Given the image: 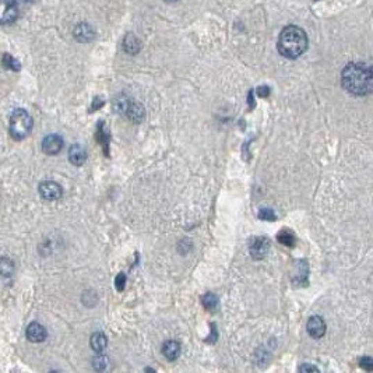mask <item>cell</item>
I'll return each instance as SVG.
<instances>
[{
	"label": "cell",
	"mask_w": 373,
	"mask_h": 373,
	"mask_svg": "<svg viewBox=\"0 0 373 373\" xmlns=\"http://www.w3.org/2000/svg\"><path fill=\"white\" fill-rule=\"evenodd\" d=\"M342 86L354 95H368L373 87L372 69L366 63H348L341 74Z\"/></svg>",
	"instance_id": "obj_1"
},
{
	"label": "cell",
	"mask_w": 373,
	"mask_h": 373,
	"mask_svg": "<svg viewBox=\"0 0 373 373\" xmlns=\"http://www.w3.org/2000/svg\"><path fill=\"white\" fill-rule=\"evenodd\" d=\"M308 48V36L302 28L289 26L284 28L278 38V51L288 59L299 58Z\"/></svg>",
	"instance_id": "obj_2"
},
{
	"label": "cell",
	"mask_w": 373,
	"mask_h": 373,
	"mask_svg": "<svg viewBox=\"0 0 373 373\" xmlns=\"http://www.w3.org/2000/svg\"><path fill=\"white\" fill-rule=\"evenodd\" d=\"M32 118L26 109H14L10 116V134L14 140H23L32 130Z\"/></svg>",
	"instance_id": "obj_3"
},
{
	"label": "cell",
	"mask_w": 373,
	"mask_h": 373,
	"mask_svg": "<svg viewBox=\"0 0 373 373\" xmlns=\"http://www.w3.org/2000/svg\"><path fill=\"white\" fill-rule=\"evenodd\" d=\"M118 111L123 115H126V118H129L130 121L133 122H141L144 119V108L143 105L134 102L130 98H126V96H121L118 98L116 101V105Z\"/></svg>",
	"instance_id": "obj_4"
},
{
	"label": "cell",
	"mask_w": 373,
	"mask_h": 373,
	"mask_svg": "<svg viewBox=\"0 0 373 373\" xmlns=\"http://www.w3.org/2000/svg\"><path fill=\"white\" fill-rule=\"evenodd\" d=\"M18 17V6L16 0H0V24L6 26L14 23Z\"/></svg>",
	"instance_id": "obj_5"
},
{
	"label": "cell",
	"mask_w": 373,
	"mask_h": 373,
	"mask_svg": "<svg viewBox=\"0 0 373 373\" xmlns=\"http://www.w3.org/2000/svg\"><path fill=\"white\" fill-rule=\"evenodd\" d=\"M38 191L41 194V197L48 201H55L59 200L63 194V189L59 183L53 182V181H45L39 185Z\"/></svg>",
	"instance_id": "obj_6"
},
{
	"label": "cell",
	"mask_w": 373,
	"mask_h": 373,
	"mask_svg": "<svg viewBox=\"0 0 373 373\" xmlns=\"http://www.w3.org/2000/svg\"><path fill=\"white\" fill-rule=\"evenodd\" d=\"M270 249V241L266 236H259V238H253L250 243V253L254 259L260 260L267 256Z\"/></svg>",
	"instance_id": "obj_7"
},
{
	"label": "cell",
	"mask_w": 373,
	"mask_h": 373,
	"mask_svg": "<svg viewBox=\"0 0 373 373\" xmlns=\"http://www.w3.org/2000/svg\"><path fill=\"white\" fill-rule=\"evenodd\" d=\"M63 148V139L59 134H48L42 141V150L48 155H56Z\"/></svg>",
	"instance_id": "obj_8"
},
{
	"label": "cell",
	"mask_w": 373,
	"mask_h": 373,
	"mask_svg": "<svg viewBox=\"0 0 373 373\" xmlns=\"http://www.w3.org/2000/svg\"><path fill=\"white\" fill-rule=\"evenodd\" d=\"M26 336L28 341L38 344V342H42V341H45L46 336H48V333H46V329H45L41 323L34 321V323H31V324L27 327Z\"/></svg>",
	"instance_id": "obj_9"
},
{
	"label": "cell",
	"mask_w": 373,
	"mask_h": 373,
	"mask_svg": "<svg viewBox=\"0 0 373 373\" xmlns=\"http://www.w3.org/2000/svg\"><path fill=\"white\" fill-rule=\"evenodd\" d=\"M306 329L313 339H321L326 334V323L320 316H312L306 324Z\"/></svg>",
	"instance_id": "obj_10"
},
{
	"label": "cell",
	"mask_w": 373,
	"mask_h": 373,
	"mask_svg": "<svg viewBox=\"0 0 373 373\" xmlns=\"http://www.w3.org/2000/svg\"><path fill=\"white\" fill-rule=\"evenodd\" d=\"M69 159L70 162L76 166H80L83 165L86 161H87V151L86 148L80 144H73L69 150Z\"/></svg>",
	"instance_id": "obj_11"
},
{
	"label": "cell",
	"mask_w": 373,
	"mask_h": 373,
	"mask_svg": "<svg viewBox=\"0 0 373 373\" xmlns=\"http://www.w3.org/2000/svg\"><path fill=\"white\" fill-rule=\"evenodd\" d=\"M74 36L78 42H90L94 39L95 32H94L93 27L88 26L87 23H81L74 28Z\"/></svg>",
	"instance_id": "obj_12"
},
{
	"label": "cell",
	"mask_w": 373,
	"mask_h": 373,
	"mask_svg": "<svg viewBox=\"0 0 373 373\" xmlns=\"http://www.w3.org/2000/svg\"><path fill=\"white\" fill-rule=\"evenodd\" d=\"M162 354L168 361H175L181 355V345L176 341H166L162 347Z\"/></svg>",
	"instance_id": "obj_13"
},
{
	"label": "cell",
	"mask_w": 373,
	"mask_h": 373,
	"mask_svg": "<svg viewBox=\"0 0 373 373\" xmlns=\"http://www.w3.org/2000/svg\"><path fill=\"white\" fill-rule=\"evenodd\" d=\"M90 344H91V348L98 352V354H101L102 351H104L106 345H108V340H106V336H105L104 333H94L93 336H91V340H90Z\"/></svg>",
	"instance_id": "obj_14"
},
{
	"label": "cell",
	"mask_w": 373,
	"mask_h": 373,
	"mask_svg": "<svg viewBox=\"0 0 373 373\" xmlns=\"http://www.w3.org/2000/svg\"><path fill=\"white\" fill-rule=\"evenodd\" d=\"M123 49L130 55H136L140 51V41L136 35L127 34L123 39Z\"/></svg>",
	"instance_id": "obj_15"
},
{
	"label": "cell",
	"mask_w": 373,
	"mask_h": 373,
	"mask_svg": "<svg viewBox=\"0 0 373 373\" xmlns=\"http://www.w3.org/2000/svg\"><path fill=\"white\" fill-rule=\"evenodd\" d=\"M201 304L210 312H216L218 309V298L214 294H211V292L204 294V295L201 296Z\"/></svg>",
	"instance_id": "obj_16"
},
{
	"label": "cell",
	"mask_w": 373,
	"mask_h": 373,
	"mask_svg": "<svg viewBox=\"0 0 373 373\" xmlns=\"http://www.w3.org/2000/svg\"><path fill=\"white\" fill-rule=\"evenodd\" d=\"M14 273V263L9 257H0V276L1 277H11Z\"/></svg>",
	"instance_id": "obj_17"
},
{
	"label": "cell",
	"mask_w": 373,
	"mask_h": 373,
	"mask_svg": "<svg viewBox=\"0 0 373 373\" xmlns=\"http://www.w3.org/2000/svg\"><path fill=\"white\" fill-rule=\"evenodd\" d=\"M277 239L278 242L281 243V245H284V246H294L295 245V235L292 234L291 231H288V229H282V231H280L277 235Z\"/></svg>",
	"instance_id": "obj_18"
},
{
	"label": "cell",
	"mask_w": 373,
	"mask_h": 373,
	"mask_svg": "<svg viewBox=\"0 0 373 373\" xmlns=\"http://www.w3.org/2000/svg\"><path fill=\"white\" fill-rule=\"evenodd\" d=\"M108 365H109V359H108V356L99 355V356H96V358H94V361H93V366H94V369L98 371V372L106 371V369H108Z\"/></svg>",
	"instance_id": "obj_19"
},
{
	"label": "cell",
	"mask_w": 373,
	"mask_h": 373,
	"mask_svg": "<svg viewBox=\"0 0 373 373\" xmlns=\"http://www.w3.org/2000/svg\"><path fill=\"white\" fill-rule=\"evenodd\" d=\"M3 66L6 69L16 70V71L20 70V63L13 56H10V55H3Z\"/></svg>",
	"instance_id": "obj_20"
},
{
	"label": "cell",
	"mask_w": 373,
	"mask_h": 373,
	"mask_svg": "<svg viewBox=\"0 0 373 373\" xmlns=\"http://www.w3.org/2000/svg\"><path fill=\"white\" fill-rule=\"evenodd\" d=\"M259 217L261 219H267V221H274L276 219V214H274V211L270 209H263L260 210V213H259Z\"/></svg>",
	"instance_id": "obj_21"
},
{
	"label": "cell",
	"mask_w": 373,
	"mask_h": 373,
	"mask_svg": "<svg viewBox=\"0 0 373 373\" xmlns=\"http://www.w3.org/2000/svg\"><path fill=\"white\" fill-rule=\"evenodd\" d=\"M124 284H126V276H124L123 273H121L118 277L115 278V286H116V289H118V291H123Z\"/></svg>",
	"instance_id": "obj_22"
},
{
	"label": "cell",
	"mask_w": 373,
	"mask_h": 373,
	"mask_svg": "<svg viewBox=\"0 0 373 373\" xmlns=\"http://www.w3.org/2000/svg\"><path fill=\"white\" fill-rule=\"evenodd\" d=\"M361 368H364L365 371L371 372V371L373 369V359L372 358H369V356H364V358L361 359Z\"/></svg>",
	"instance_id": "obj_23"
},
{
	"label": "cell",
	"mask_w": 373,
	"mask_h": 373,
	"mask_svg": "<svg viewBox=\"0 0 373 373\" xmlns=\"http://www.w3.org/2000/svg\"><path fill=\"white\" fill-rule=\"evenodd\" d=\"M301 372H319V369L316 366H312V365H304L299 368Z\"/></svg>",
	"instance_id": "obj_24"
},
{
	"label": "cell",
	"mask_w": 373,
	"mask_h": 373,
	"mask_svg": "<svg viewBox=\"0 0 373 373\" xmlns=\"http://www.w3.org/2000/svg\"><path fill=\"white\" fill-rule=\"evenodd\" d=\"M257 93H259V95L260 96H267L270 94V88L266 87V86H263L257 90Z\"/></svg>",
	"instance_id": "obj_25"
},
{
	"label": "cell",
	"mask_w": 373,
	"mask_h": 373,
	"mask_svg": "<svg viewBox=\"0 0 373 373\" xmlns=\"http://www.w3.org/2000/svg\"><path fill=\"white\" fill-rule=\"evenodd\" d=\"M21 1H31V0H21Z\"/></svg>",
	"instance_id": "obj_26"
},
{
	"label": "cell",
	"mask_w": 373,
	"mask_h": 373,
	"mask_svg": "<svg viewBox=\"0 0 373 373\" xmlns=\"http://www.w3.org/2000/svg\"><path fill=\"white\" fill-rule=\"evenodd\" d=\"M166 1H176V0H166Z\"/></svg>",
	"instance_id": "obj_27"
}]
</instances>
